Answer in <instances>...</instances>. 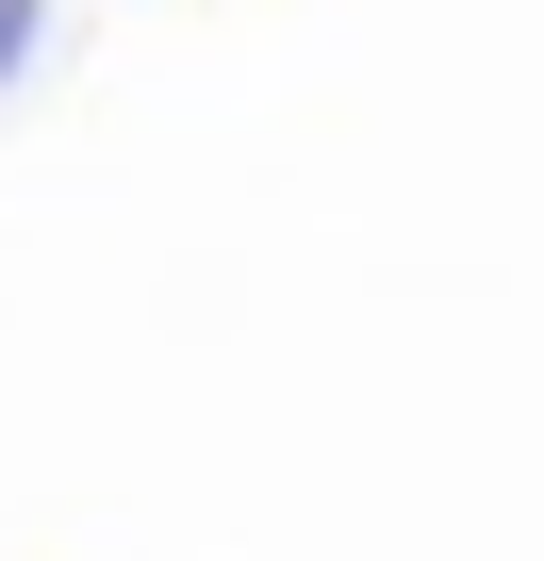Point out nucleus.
I'll use <instances>...</instances> for the list:
<instances>
[{
    "label": "nucleus",
    "mask_w": 544,
    "mask_h": 561,
    "mask_svg": "<svg viewBox=\"0 0 544 561\" xmlns=\"http://www.w3.org/2000/svg\"><path fill=\"white\" fill-rule=\"evenodd\" d=\"M34 18H50V0H0V83L34 67Z\"/></svg>",
    "instance_id": "obj_1"
}]
</instances>
